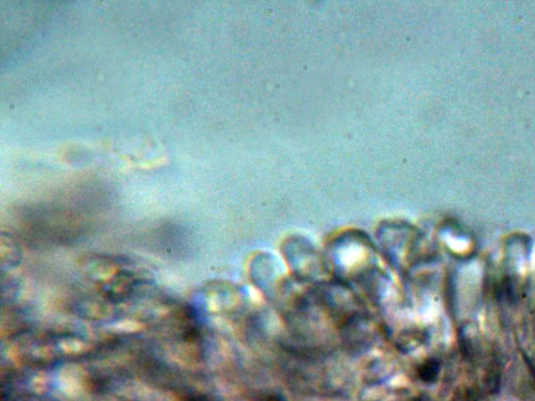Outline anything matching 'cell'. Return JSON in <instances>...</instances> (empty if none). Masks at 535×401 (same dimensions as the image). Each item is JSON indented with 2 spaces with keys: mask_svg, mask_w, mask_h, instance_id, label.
Here are the masks:
<instances>
[{
  "mask_svg": "<svg viewBox=\"0 0 535 401\" xmlns=\"http://www.w3.org/2000/svg\"><path fill=\"white\" fill-rule=\"evenodd\" d=\"M439 372H440V365H439L438 360L430 358L421 365L419 370V375L421 381L432 383L438 379Z\"/></svg>",
  "mask_w": 535,
  "mask_h": 401,
  "instance_id": "obj_1",
  "label": "cell"
},
{
  "mask_svg": "<svg viewBox=\"0 0 535 401\" xmlns=\"http://www.w3.org/2000/svg\"><path fill=\"white\" fill-rule=\"evenodd\" d=\"M183 401H210L208 398L201 395H189L184 398Z\"/></svg>",
  "mask_w": 535,
  "mask_h": 401,
  "instance_id": "obj_2",
  "label": "cell"
}]
</instances>
